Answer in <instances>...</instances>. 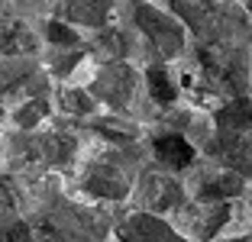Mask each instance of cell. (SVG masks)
<instances>
[{"label":"cell","instance_id":"obj_2","mask_svg":"<svg viewBox=\"0 0 252 242\" xmlns=\"http://www.w3.org/2000/svg\"><path fill=\"white\" fill-rule=\"evenodd\" d=\"M181 210V226L194 239H210L217 229L226 226L230 220V204H210V200H197L194 207H178Z\"/></svg>","mask_w":252,"mask_h":242},{"label":"cell","instance_id":"obj_7","mask_svg":"<svg viewBox=\"0 0 252 242\" xmlns=\"http://www.w3.org/2000/svg\"><path fill=\"white\" fill-rule=\"evenodd\" d=\"M217 152H220L226 171H236L239 178H252V139L223 136L220 146H217Z\"/></svg>","mask_w":252,"mask_h":242},{"label":"cell","instance_id":"obj_5","mask_svg":"<svg viewBox=\"0 0 252 242\" xmlns=\"http://www.w3.org/2000/svg\"><path fill=\"white\" fill-rule=\"evenodd\" d=\"M142 207H152V210H175L181 207V187L178 181H171L165 175H146L139 187Z\"/></svg>","mask_w":252,"mask_h":242},{"label":"cell","instance_id":"obj_1","mask_svg":"<svg viewBox=\"0 0 252 242\" xmlns=\"http://www.w3.org/2000/svg\"><path fill=\"white\" fill-rule=\"evenodd\" d=\"M139 26L146 30V36L152 39V45H156V52L162 59L175 55V52L181 49V42H185L181 23L171 20L168 13H162V10H156V7H139Z\"/></svg>","mask_w":252,"mask_h":242},{"label":"cell","instance_id":"obj_10","mask_svg":"<svg viewBox=\"0 0 252 242\" xmlns=\"http://www.w3.org/2000/svg\"><path fill=\"white\" fill-rule=\"evenodd\" d=\"M156 155H158V161L168 165V168H188V165L194 161L191 142L181 139V136H175V132L158 136V139H156Z\"/></svg>","mask_w":252,"mask_h":242},{"label":"cell","instance_id":"obj_12","mask_svg":"<svg viewBox=\"0 0 252 242\" xmlns=\"http://www.w3.org/2000/svg\"><path fill=\"white\" fill-rule=\"evenodd\" d=\"M0 49L16 55V52H30L32 49V36L23 30L20 23H10V20H0Z\"/></svg>","mask_w":252,"mask_h":242},{"label":"cell","instance_id":"obj_16","mask_svg":"<svg viewBox=\"0 0 252 242\" xmlns=\"http://www.w3.org/2000/svg\"><path fill=\"white\" fill-rule=\"evenodd\" d=\"M65 107L68 110H78V113H91L94 110V100L84 97L81 91H65Z\"/></svg>","mask_w":252,"mask_h":242},{"label":"cell","instance_id":"obj_4","mask_svg":"<svg viewBox=\"0 0 252 242\" xmlns=\"http://www.w3.org/2000/svg\"><path fill=\"white\" fill-rule=\"evenodd\" d=\"M120 239L123 242H185L175 229L165 220L152 216V213H136V216H126L120 223Z\"/></svg>","mask_w":252,"mask_h":242},{"label":"cell","instance_id":"obj_11","mask_svg":"<svg viewBox=\"0 0 252 242\" xmlns=\"http://www.w3.org/2000/svg\"><path fill=\"white\" fill-rule=\"evenodd\" d=\"M217 126H220L223 132H230V136H236V132H249L252 129V103L246 100V97L230 100L220 113H217Z\"/></svg>","mask_w":252,"mask_h":242},{"label":"cell","instance_id":"obj_13","mask_svg":"<svg viewBox=\"0 0 252 242\" xmlns=\"http://www.w3.org/2000/svg\"><path fill=\"white\" fill-rule=\"evenodd\" d=\"M149 88H152V97L162 100V103H171L175 97H178V88L171 84V78H168L165 68H152V71H149Z\"/></svg>","mask_w":252,"mask_h":242},{"label":"cell","instance_id":"obj_17","mask_svg":"<svg viewBox=\"0 0 252 242\" xmlns=\"http://www.w3.org/2000/svg\"><path fill=\"white\" fill-rule=\"evenodd\" d=\"M49 36L55 45H78V32L68 26H59V23H49Z\"/></svg>","mask_w":252,"mask_h":242},{"label":"cell","instance_id":"obj_9","mask_svg":"<svg viewBox=\"0 0 252 242\" xmlns=\"http://www.w3.org/2000/svg\"><path fill=\"white\" fill-rule=\"evenodd\" d=\"M110 13V0H65V16L81 26H104Z\"/></svg>","mask_w":252,"mask_h":242},{"label":"cell","instance_id":"obj_14","mask_svg":"<svg viewBox=\"0 0 252 242\" xmlns=\"http://www.w3.org/2000/svg\"><path fill=\"white\" fill-rule=\"evenodd\" d=\"M42 117H45V103L42 100H32V103H26V107L16 110V123L20 126H36Z\"/></svg>","mask_w":252,"mask_h":242},{"label":"cell","instance_id":"obj_8","mask_svg":"<svg viewBox=\"0 0 252 242\" xmlns=\"http://www.w3.org/2000/svg\"><path fill=\"white\" fill-rule=\"evenodd\" d=\"M88 191L100 194V197H126L129 178L120 171V165H97L94 175L88 178Z\"/></svg>","mask_w":252,"mask_h":242},{"label":"cell","instance_id":"obj_18","mask_svg":"<svg viewBox=\"0 0 252 242\" xmlns=\"http://www.w3.org/2000/svg\"><path fill=\"white\" fill-rule=\"evenodd\" d=\"M230 242H252V233L249 236H236V239H230Z\"/></svg>","mask_w":252,"mask_h":242},{"label":"cell","instance_id":"obj_3","mask_svg":"<svg viewBox=\"0 0 252 242\" xmlns=\"http://www.w3.org/2000/svg\"><path fill=\"white\" fill-rule=\"evenodd\" d=\"M45 229L55 236V242H97V233H104V229L94 223V216L81 210H55L45 223Z\"/></svg>","mask_w":252,"mask_h":242},{"label":"cell","instance_id":"obj_6","mask_svg":"<svg viewBox=\"0 0 252 242\" xmlns=\"http://www.w3.org/2000/svg\"><path fill=\"white\" fill-rule=\"evenodd\" d=\"M133 84H136V78H133V71H129L126 65H110L100 78H97V94H104V100L123 107V103L133 97Z\"/></svg>","mask_w":252,"mask_h":242},{"label":"cell","instance_id":"obj_15","mask_svg":"<svg viewBox=\"0 0 252 242\" xmlns=\"http://www.w3.org/2000/svg\"><path fill=\"white\" fill-rule=\"evenodd\" d=\"M0 242H39V239L26 223H13V226L0 229Z\"/></svg>","mask_w":252,"mask_h":242}]
</instances>
